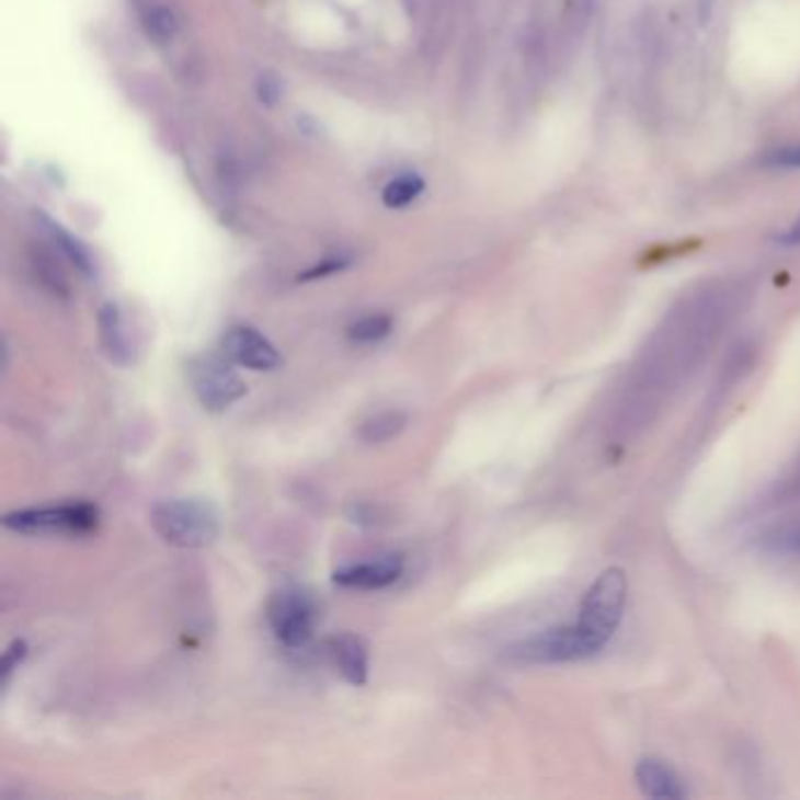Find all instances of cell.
Segmentation results:
<instances>
[{"instance_id": "obj_1", "label": "cell", "mask_w": 800, "mask_h": 800, "mask_svg": "<svg viewBox=\"0 0 800 800\" xmlns=\"http://www.w3.org/2000/svg\"><path fill=\"white\" fill-rule=\"evenodd\" d=\"M151 524L167 545L179 549L209 547L221 533L219 512L197 498L162 500L151 512Z\"/></svg>"}, {"instance_id": "obj_2", "label": "cell", "mask_w": 800, "mask_h": 800, "mask_svg": "<svg viewBox=\"0 0 800 800\" xmlns=\"http://www.w3.org/2000/svg\"><path fill=\"white\" fill-rule=\"evenodd\" d=\"M625 606H627V575L622 569H618V565H610V569H606L592 582L585 596H582L575 622L598 648L604 650L622 622Z\"/></svg>"}, {"instance_id": "obj_3", "label": "cell", "mask_w": 800, "mask_h": 800, "mask_svg": "<svg viewBox=\"0 0 800 800\" xmlns=\"http://www.w3.org/2000/svg\"><path fill=\"white\" fill-rule=\"evenodd\" d=\"M596 653H602V648L578 627V622L549 627L507 648V658L522 664L580 662Z\"/></svg>"}, {"instance_id": "obj_4", "label": "cell", "mask_w": 800, "mask_h": 800, "mask_svg": "<svg viewBox=\"0 0 800 800\" xmlns=\"http://www.w3.org/2000/svg\"><path fill=\"white\" fill-rule=\"evenodd\" d=\"M3 524L22 536H90L99 526V507L92 503H69L20 510L5 514Z\"/></svg>"}, {"instance_id": "obj_5", "label": "cell", "mask_w": 800, "mask_h": 800, "mask_svg": "<svg viewBox=\"0 0 800 800\" xmlns=\"http://www.w3.org/2000/svg\"><path fill=\"white\" fill-rule=\"evenodd\" d=\"M188 378L195 397L207 411L221 413L247 395L244 380L230 366V359L203 355L188 362Z\"/></svg>"}, {"instance_id": "obj_6", "label": "cell", "mask_w": 800, "mask_h": 800, "mask_svg": "<svg viewBox=\"0 0 800 800\" xmlns=\"http://www.w3.org/2000/svg\"><path fill=\"white\" fill-rule=\"evenodd\" d=\"M315 620H318V606L308 592L285 587L271 596L268 622L277 641L287 648H306L315 637Z\"/></svg>"}, {"instance_id": "obj_7", "label": "cell", "mask_w": 800, "mask_h": 800, "mask_svg": "<svg viewBox=\"0 0 800 800\" xmlns=\"http://www.w3.org/2000/svg\"><path fill=\"white\" fill-rule=\"evenodd\" d=\"M224 355L252 372H273L282 364L277 347L254 327H232L224 336Z\"/></svg>"}, {"instance_id": "obj_8", "label": "cell", "mask_w": 800, "mask_h": 800, "mask_svg": "<svg viewBox=\"0 0 800 800\" xmlns=\"http://www.w3.org/2000/svg\"><path fill=\"white\" fill-rule=\"evenodd\" d=\"M404 573V559L399 555H386L380 559L362 561L345 565L333 573V582L345 590H362V592H374V590H386L402 578Z\"/></svg>"}, {"instance_id": "obj_9", "label": "cell", "mask_w": 800, "mask_h": 800, "mask_svg": "<svg viewBox=\"0 0 800 800\" xmlns=\"http://www.w3.org/2000/svg\"><path fill=\"white\" fill-rule=\"evenodd\" d=\"M327 650L350 686H364L369 678V645L357 635H339L327 641Z\"/></svg>"}, {"instance_id": "obj_10", "label": "cell", "mask_w": 800, "mask_h": 800, "mask_svg": "<svg viewBox=\"0 0 800 800\" xmlns=\"http://www.w3.org/2000/svg\"><path fill=\"white\" fill-rule=\"evenodd\" d=\"M99 341L113 364L129 366L135 362V345H132L123 312L115 304H106L99 310Z\"/></svg>"}, {"instance_id": "obj_11", "label": "cell", "mask_w": 800, "mask_h": 800, "mask_svg": "<svg viewBox=\"0 0 800 800\" xmlns=\"http://www.w3.org/2000/svg\"><path fill=\"white\" fill-rule=\"evenodd\" d=\"M637 785L639 789L648 796V798H658V800H681L686 798L688 791L686 787L681 785L678 775L660 758H641L637 763Z\"/></svg>"}, {"instance_id": "obj_12", "label": "cell", "mask_w": 800, "mask_h": 800, "mask_svg": "<svg viewBox=\"0 0 800 800\" xmlns=\"http://www.w3.org/2000/svg\"><path fill=\"white\" fill-rule=\"evenodd\" d=\"M407 413L402 411H386V413H378L374 415V419L366 421L362 427H359V437L366 442V444H386L390 439H395L399 432H402L407 427Z\"/></svg>"}, {"instance_id": "obj_13", "label": "cell", "mask_w": 800, "mask_h": 800, "mask_svg": "<svg viewBox=\"0 0 800 800\" xmlns=\"http://www.w3.org/2000/svg\"><path fill=\"white\" fill-rule=\"evenodd\" d=\"M425 191V181L419 174H404L395 181H390L386 188H382V205L390 209H404L413 199H419Z\"/></svg>"}, {"instance_id": "obj_14", "label": "cell", "mask_w": 800, "mask_h": 800, "mask_svg": "<svg viewBox=\"0 0 800 800\" xmlns=\"http://www.w3.org/2000/svg\"><path fill=\"white\" fill-rule=\"evenodd\" d=\"M47 230H49V236H53V240H55V244H57L59 252H61L66 259H69L80 273L92 275V271H94V261H92V254L88 252V247L82 244L80 240H76V238L71 236V232H66V230H64L61 226H57V224H47Z\"/></svg>"}, {"instance_id": "obj_15", "label": "cell", "mask_w": 800, "mask_h": 800, "mask_svg": "<svg viewBox=\"0 0 800 800\" xmlns=\"http://www.w3.org/2000/svg\"><path fill=\"white\" fill-rule=\"evenodd\" d=\"M392 331V320L388 315H369V318L357 320L347 329V339L359 345H374L382 339H388Z\"/></svg>"}, {"instance_id": "obj_16", "label": "cell", "mask_w": 800, "mask_h": 800, "mask_svg": "<svg viewBox=\"0 0 800 800\" xmlns=\"http://www.w3.org/2000/svg\"><path fill=\"white\" fill-rule=\"evenodd\" d=\"M768 170H800V144L779 146L773 151H765L758 160Z\"/></svg>"}, {"instance_id": "obj_17", "label": "cell", "mask_w": 800, "mask_h": 800, "mask_svg": "<svg viewBox=\"0 0 800 800\" xmlns=\"http://www.w3.org/2000/svg\"><path fill=\"white\" fill-rule=\"evenodd\" d=\"M146 26H148V33H153V36H156L158 41L172 38L174 33H176V20H174V14H172L170 10H164V8H156V10L148 12V16H146Z\"/></svg>"}, {"instance_id": "obj_18", "label": "cell", "mask_w": 800, "mask_h": 800, "mask_svg": "<svg viewBox=\"0 0 800 800\" xmlns=\"http://www.w3.org/2000/svg\"><path fill=\"white\" fill-rule=\"evenodd\" d=\"M26 655H28V645H26V641H22V639H14V641L8 645L5 655H3V662H0V683H3V686H8V683H10V676L14 674V670H20L22 662L26 660Z\"/></svg>"}, {"instance_id": "obj_19", "label": "cell", "mask_w": 800, "mask_h": 800, "mask_svg": "<svg viewBox=\"0 0 800 800\" xmlns=\"http://www.w3.org/2000/svg\"><path fill=\"white\" fill-rule=\"evenodd\" d=\"M350 265L347 259L343 256H331V259H324L320 263H315L312 268H308L306 273L298 275V279L301 282H312V279H322V277H329V275H336L341 271H345Z\"/></svg>"}, {"instance_id": "obj_20", "label": "cell", "mask_w": 800, "mask_h": 800, "mask_svg": "<svg viewBox=\"0 0 800 800\" xmlns=\"http://www.w3.org/2000/svg\"><path fill=\"white\" fill-rule=\"evenodd\" d=\"M256 88H259V99L265 104H273L279 96V82L273 76H261Z\"/></svg>"}, {"instance_id": "obj_21", "label": "cell", "mask_w": 800, "mask_h": 800, "mask_svg": "<svg viewBox=\"0 0 800 800\" xmlns=\"http://www.w3.org/2000/svg\"><path fill=\"white\" fill-rule=\"evenodd\" d=\"M777 242L781 247H798L800 244V219L793 221L781 236H777Z\"/></svg>"}, {"instance_id": "obj_22", "label": "cell", "mask_w": 800, "mask_h": 800, "mask_svg": "<svg viewBox=\"0 0 800 800\" xmlns=\"http://www.w3.org/2000/svg\"><path fill=\"white\" fill-rule=\"evenodd\" d=\"M796 547H798V549H800V538H798V540H796Z\"/></svg>"}]
</instances>
